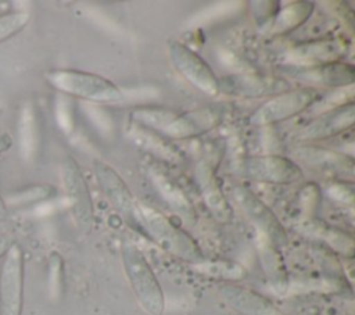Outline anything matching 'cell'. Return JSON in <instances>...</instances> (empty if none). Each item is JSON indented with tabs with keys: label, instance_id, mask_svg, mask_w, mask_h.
<instances>
[{
	"label": "cell",
	"instance_id": "29",
	"mask_svg": "<svg viewBox=\"0 0 355 315\" xmlns=\"http://www.w3.org/2000/svg\"><path fill=\"white\" fill-rule=\"evenodd\" d=\"M329 194L340 201H344V203H352V198H354V193H352V189L351 187H347L341 183H337L334 185L330 190H329Z\"/></svg>",
	"mask_w": 355,
	"mask_h": 315
},
{
	"label": "cell",
	"instance_id": "1",
	"mask_svg": "<svg viewBox=\"0 0 355 315\" xmlns=\"http://www.w3.org/2000/svg\"><path fill=\"white\" fill-rule=\"evenodd\" d=\"M44 78L50 86L64 96H73L94 103H115L123 97L114 82L92 72L57 68L47 71Z\"/></svg>",
	"mask_w": 355,
	"mask_h": 315
},
{
	"label": "cell",
	"instance_id": "16",
	"mask_svg": "<svg viewBox=\"0 0 355 315\" xmlns=\"http://www.w3.org/2000/svg\"><path fill=\"white\" fill-rule=\"evenodd\" d=\"M94 171L100 187L115 207L123 211H137V205L129 187L114 168L103 161H96Z\"/></svg>",
	"mask_w": 355,
	"mask_h": 315
},
{
	"label": "cell",
	"instance_id": "5",
	"mask_svg": "<svg viewBox=\"0 0 355 315\" xmlns=\"http://www.w3.org/2000/svg\"><path fill=\"white\" fill-rule=\"evenodd\" d=\"M233 171L254 180L280 185L297 182L302 176L298 164L290 158L275 154L244 157L234 162Z\"/></svg>",
	"mask_w": 355,
	"mask_h": 315
},
{
	"label": "cell",
	"instance_id": "25",
	"mask_svg": "<svg viewBox=\"0 0 355 315\" xmlns=\"http://www.w3.org/2000/svg\"><path fill=\"white\" fill-rule=\"evenodd\" d=\"M64 264L58 253H51L49 257V291L53 298H58L62 293Z\"/></svg>",
	"mask_w": 355,
	"mask_h": 315
},
{
	"label": "cell",
	"instance_id": "23",
	"mask_svg": "<svg viewBox=\"0 0 355 315\" xmlns=\"http://www.w3.org/2000/svg\"><path fill=\"white\" fill-rule=\"evenodd\" d=\"M29 22V14L25 11H12L0 14V43L14 37Z\"/></svg>",
	"mask_w": 355,
	"mask_h": 315
},
{
	"label": "cell",
	"instance_id": "17",
	"mask_svg": "<svg viewBox=\"0 0 355 315\" xmlns=\"http://www.w3.org/2000/svg\"><path fill=\"white\" fill-rule=\"evenodd\" d=\"M300 78L308 83L345 87L351 86L355 80V69L351 64L343 61H333L316 67H311L301 72Z\"/></svg>",
	"mask_w": 355,
	"mask_h": 315
},
{
	"label": "cell",
	"instance_id": "13",
	"mask_svg": "<svg viewBox=\"0 0 355 315\" xmlns=\"http://www.w3.org/2000/svg\"><path fill=\"white\" fill-rule=\"evenodd\" d=\"M223 301L240 315H283L265 296L243 286L223 284L219 289Z\"/></svg>",
	"mask_w": 355,
	"mask_h": 315
},
{
	"label": "cell",
	"instance_id": "19",
	"mask_svg": "<svg viewBox=\"0 0 355 315\" xmlns=\"http://www.w3.org/2000/svg\"><path fill=\"white\" fill-rule=\"evenodd\" d=\"M297 157L311 168H316L319 171H330L334 173L348 175H352L354 172L352 158L347 157L345 154L333 153L323 148L304 147L298 150Z\"/></svg>",
	"mask_w": 355,
	"mask_h": 315
},
{
	"label": "cell",
	"instance_id": "18",
	"mask_svg": "<svg viewBox=\"0 0 355 315\" xmlns=\"http://www.w3.org/2000/svg\"><path fill=\"white\" fill-rule=\"evenodd\" d=\"M17 140L19 153L26 161H32L39 147V121L37 112L32 103H25L18 115Z\"/></svg>",
	"mask_w": 355,
	"mask_h": 315
},
{
	"label": "cell",
	"instance_id": "6",
	"mask_svg": "<svg viewBox=\"0 0 355 315\" xmlns=\"http://www.w3.org/2000/svg\"><path fill=\"white\" fill-rule=\"evenodd\" d=\"M318 99V92L309 86L291 89L273 96L263 103L250 118V124L268 126L288 119L312 105Z\"/></svg>",
	"mask_w": 355,
	"mask_h": 315
},
{
	"label": "cell",
	"instance_id": "4",
	"mask_svg": "<svg viewBox=\"0 0 355 315\" xmlns=\"http://www.w3.org/2000/svg\"><path fill=\"white\" fill-rule=\"evenodd\" d=\"M137 212L143 218V222L151 236L164 250L184 259L198 261L201 258L200 250L191 237L182 229L176 228L159 211L147 205H139Z\"/></svg>",
	"mask_w": 355,
	"mask_h": 315
},
{
	"label": "cell",
	"instance_id": "15",
	"mask_svg": "<svg viewBox=\"0 0 355 315\" xmlns=\"http://www.w3.org/2000/svg\"><path fill=\"white\" fill-rule=\"evenodd\" d=\"M196 178H197V183L201 190L202 198L208 210L212 212V215L220 222L230 221L232 208L222 191V187L219 185V180L212 167L205 161L200 162L196 168Z\"/></svg>",
	"mask_w": 355,
	"mask_h": 315
},
{
	"label": "cell",
	"instance_id": "8",
	"mask_svg": "<svg viewBox=\"0 0 355 315\" xmlns=\"http://www.w3.org/2000/svg\"><path fill=\"white\" fill-rule=\"evenodd\" d=\"M233 196L243 212L259 229L268 241H270L273 246L286 243L287 236L283 225L261 198H258L250 189L243 186H236L233 189Z\"/></svg>",
	"mask_w": 355,
	"mask_h": 315
},
{
	"label": "cell",
	"instance_id": "27",
	"mask_svg": "<svg viewBox=\"0 0 355 315\" xmlns=\"http://www.w3.org/2000/svg\"><path fill=\"white\" fill-rule=\"evenodd\" d=\"M261 257H262V264H263L265 271H268L269 276H275V279H276L275 282L280 283L284 276L283 265H282V261L277 259L279 255L270 241L261 246Z\"/></svg>",
	"mask_w": 355,
	"mask_h": 315
},
{
	"label": "cell",
	"instance_id": "14",
	"mask_svg": "<svg viewBox=\"0 0 355 315\" xmlns=\"http://www.w3.org/2000/svg\"><path fill=\"white\" fill-rule=\"evenodd\" d=\"M225 89L241 97L277 96L290 90L288 82L276 76L262 75H237L225 80Z\"/></svg>",
	"mask_w": 355,
	"mask_h": 315
},
{
	"label": "cell",
	"instance_id": "10",
	"mask_svg": "<svg viewBox=\"0 0 355 315\" xmlns=\"http://www.w3.org/2000/svg\"><path fill=\"white\" fill-rule=\"evenodd\" d=\"M349 42L344 37L319 39L298 44L287 51V60L294 64L316 67L333 61H341L348 53Z\"/></svg>",
	"mask_w": 355,
	"mask_h": 315
},
{
	"label": "cell",
	"instance_id": "22",
	"mask_svg": "<svg viewBox=\"0 0 355 315\" xmlns=\"http://www.w3.org/2000/svg\"><path fill=\"white\" fill-rule=\"evenodd\" d=\"M198 271L214 276V278H220V279H229V280H236L241 279L245 276V269L236 264V262H229V261H214V262H200L197 265Z\"/></svg>",
	"mask_w": 355,
	"mask_h": 315
},
{
	"label": "cell",
	"instance_id": "26",
	"mask_svg": "<svg viewBox=\"0 0 355 315\" xmlns=\"http://www.w3.org/2000/svg\"><path fill=\"white\" fill-rule=\"evenodd\" d=\"M135 140L139 142L143 147L151 150L153 153H157L162 158H166V160L175 158V150L169 144L164 143L162 139H159L158 136L139 130V133H136L135 136Z\"/></svg>",
	"mask_w": 355,
	"mask_h": 315
},
{
	"label": "cell",
	"instance_id": "11",
	"mask_svg": "<svg viewBox=\"0 0 355 315\" xmlns=\"http://www.w3.org/2000/svg\"><path fill=\"white\" fill-rule=\"evenodd\" d=\"M61 178L64 189L67 191L71 207L75 212L76 219L82 225H89L93 218L92 198L89 193L87 183L82 175L80 168L76 165L75 160L67 158L61 165Z\"/></svg>",
	"mask_w": 355,
	"mask_h": 315
},
{
	"label": "cell",
	"instance_id": "3",
	"mask_svg": "<svg viewBox=\"0 0 355 315\" xmlns=\"http://www.w3.org/2000/svg\"><path fill=\"white\" fill-rule=\"evenodd\" d=\"M25 258L15 241L1 258L0 265V315H21L24 309Z\"/></svg>",
	"mask_w": 355,
	"mask_h": 315
},
{
	"label": "cell",
	"instance_id": "28",
	"mask_svg": "<svg viewBox=\"0 0 355 315\" xmlns=\"http://www.w3.org/2000/svg\"><path fill=\"white\" fill-rule=\"evenodd\" d=\"M55 117L58 121V125L62 128L64 132H71L72 130V115L69 110V104L67 100L60 99L55 104Z\"/></svg>",
	"mask_w": 355,
	"mask_h": 315
},
{
	"label": "cell",
	"instance_id": "2",
	"mask_svg": "<svg viewBox=\"0 0 355 315\" xmlns=\"http://www.w3.org/2000/svg\"><path fill=\"white\" fill-rule=\"evenodd\" d=\"M122 264L140 307L150 315H161L165 298L159 282L140 248L132 243L122 246Z\"/></svg>",
	"mask_w": 355,
	"mask_h": 315
},
{
	"label": "cell",
	"instance_id": "21",
	"mask_svg": "<svg viewBox=\"0 0 355 315\" xmlns=\"http://www.w3.org/2000/svg\"><path fill=\"white\" fill-rule=\"evenodd\" d=\"M313 4L306 1H294L284 7L280 14L276 17L273 24L275 33H286L288 31L295 29L297 26L302 25L309 15L312 14Z\"/></svg>",
	"mask_w": 355,
	"mask_h": 315
},
{
	"label": "cell",
	"instance_id": "24",
	"mask_svg": "<svg viewBox=\"0 0 355 315\" xmlns=\"http://www.w3.org/2000/svg\"><path fill=\"white\" fill-rule=\"evenodd\" d=\"M54 189L47 185H35L28 189H24L21 191H17L15 194H11L8 200H6L7 205H26L31 203H37L47 200L54 194Z\"/></svg>",
	"mask_w": 355,
	"mask_h": 315
},
{
	"label": "cell",
	"instance_id": "30",
	"mask_svg": "<svg viewBox=\"0 0 355 315\" xmlns=\"http://www.w3.org/2000/svg\"><path fill=\"white\" fill-rule=\"evenodd\" d=\"M12 243H14V240L8 235L0 233V259L6 255V253L10 250Z\"/></svg>",
	"mask_w": 355,
	"mask_h": 315
},
{
	"label": "cell",
	"instance_id": "7",
	"mask_svg": "<svg viewBox=\"0 0 355 315\" xmlns=\"http://www.w3.org/2000/svg\"><path fill=\"white\" fill-rule=\"evenodd\" d=\"M168 54L175 69L197 89L209 96H216L220 92V82L212 68L189 46L172 40L168 44Z\"/></svg>",
	"mask_w": 355,
	"mask_h": 315
},
{
	"label": "cell",
	"instance_id": "20",
	"mask_svg": "<svg viewBox=\"0 0 355 315\" xmlns=\"http://www.w3.org/2000/svg\"><path fill=\"white\" fill-rule=\"evenodd\" d=\"M150 175L155 187L158 189L161 196L165 198V201H168L172 205V208L184 214L191 212L190 200L186 197V194L178 186V183L164 169H161L159 167H153L150 171Z\"/></svg>",
	"mask_w": 355,
	"mask_h": 315
},
{
	"label": "cell",
	"instance_id": "12",
	"mask_svg": "<svg viewBox=\"0 0 355 315\" xmlns=\"http://www.w3.org/2000/svg\"><path fill=\"white\" fill-rule=\"evenodd\" d=\"M355 105L352 103L337 105L311 121L298 133L301 140H323L336 136L354 125Z\"/></svg>",
	"mask_w": 355,
	"mask_h": 315
},
{
	"label": "cell",
	"instance_id": "9",
	"mask_svg": "<svg viewBox=\"0 0 355 315\" xmlns=\"http://www.w3.org/2000/svg\"><path fill=\"white\" fill-rule=\"evenodd\" d=\"M222 121L223 108L215 105L202 107L183 114L175 112L161 132L172 139H187L214 129Z\"/></svg>",
	"mask_w": 355,
	"mask_h": 315
},
{
	"label": "cell",
	"instance_id": "31",
	"mask_svg": "<svg viewBox=\"0 0 355 315\" xmlns=\"http://www.w3.org/2000/svg\"><path fill=\"white\" fill-rule=\"evenodd\" d=\"M7 210H8V205H7L6 200H4V198L1 197V194H0V218H3V216L7 215Z\"/></svg>",
	"mask_w": 355,
	"mask_h": 315
}]
</instances>
